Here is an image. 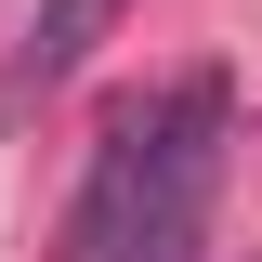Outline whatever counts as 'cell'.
Listing matches in <instances>:
<instances>
[{
    "label": "cell",
    "instance_id": "cell-1",
    "mask_svg": "<svg viewBox=\"0 0 262 262\" xmlns=\"http://www.w3.org/2000/svg\"><path fill=\"white\" fill-rule=\"evenodd\" d=\"M223 131H236V92L210 66L144 92V105H118L92 170H79V210H66V262H196L210 249Z\"/></svg>",
    "mask_w": 262,
    "mask_h": 262
},
{
    "label": "cell",
    "instance_id": "cell-2",
    "mask_svg": "<svg viewBox=\"0 0 262 262\" xmlns=\"http://www.w3.org/2000/svg\"><path fill=\"white\" fill-rule=\"evenodd\" d=\"M105 13H118V0H39L13 92H53V79H79V66H92V39H105Z\"/></svg>",
    "mask_w": 262,
    "mask_h": 262
}]
</instances>
